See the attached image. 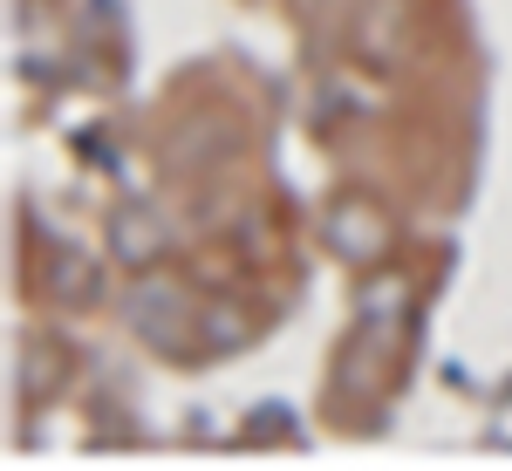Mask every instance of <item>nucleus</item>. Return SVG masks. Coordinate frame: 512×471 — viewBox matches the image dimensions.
<instances>
[{
  "label": "nucleus",
  "mask_w": 512,
  "mask_h": 471,
  "mask_svg": "<svg viewBox=\"0 0 512 471\" xmlns=\"http://www.w3.org/2000/svg\"><path fill=\"white\" fill-rule=\"evenodd\" d=\"M130 321H137L151 342H164V349H171V342H178V321H185V308H178V294H171V287H144V301L130 308Z\"/></svg>",
  "instance_id": "nucleus-1"
}]
</instances>
